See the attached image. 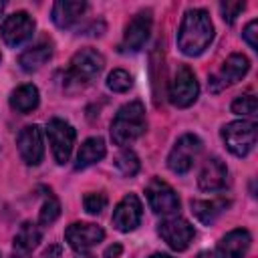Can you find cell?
Wrapping results in <instances>:
<instances>
[{
	"label": "cell",
	"mask_w": 258,
	"mask_h": 258,
	"mask_svg": "<svg viewBox=\"0 0 258 258\" xmlns=\"http://www.w3.org/2000/svg\"><path fill=\"white\" fill-rule=\"evenodd\" d=\"M214 38V24L210 14L202 8H191L183 14V20L177 30V48L185 56L202 54Z\"/></svg>",
	"instance_id": "obj_1"
},
{
	"label": "cell",
	"mask_w": 258,
	"mask_h": 258,
	"mask_svg": "<svg viewBox=\"0 0 258 258\" xmlns=\"http://www.w3.org/2000/svg\"><path fill=\"white\" fill-rule=\"evenodd\" d=\"M145 109L141 101L125 103L111 121V139L115 145L125 147L145 133Z\"/></svg>",
	"instance_id": "obj_2"
},
{
	"label": "cell",
	"mask_w": 258,
	"mask_h": 258,
	"mask_svg": "<svg viewBox=\"0 0 258 258\" xmlns=\"http://www.w3.org/2000/svg\"><path fill=\"white\" fill-rule=\"evenodd\" d=\"M105 67V58L95 48H81L73 54L69 69L64 73V83L75 89H83L85 85L93 83Z\"/></svg>",
	"instance_id": "obj_3"
},
{
	"label": "cell",
	"mask_w": 258,
	"mask_h": 258,
	"mask_svg": "<svg viewBox=\"0 0 258 258\" xmlns=\"http://www.w3.org/2000/svg\"><path fill=\"white\" fill-rule=\"evenodd\" d=\"M222 139L230 153L236 157H246L256 143V123L246 119L232 121L222 127Z\"/></svg>",
	"instance_id": "obj_4"
},
{
	"label": "cell",
	"mask_w": 258,
	"mask_h": 258,
	"mask_svg": "<svg viewBox=\"0 0 258 258\" xmlns=\"http://www.w3.org/2000/svg\"><path fill=\"white\" fill-rule=\"evenodd\" d=\"M169 101L171 105L185 109L189 105L196 103L198 95H200V85L196 81L194 71L187 64H179L173 73V79L169 81V89H167Z\"/></svg>",
	"instance_id": "obj_5"
},
{
	"label": "cell",
	"mask_w": 258,
	"mask_h": 258,
	"mask_svg": "<svg viewBox=\"0 0 258 258\" xmlns=\"http://www.w3.org/2000/svg\"><path fill=\"white\" fill-rule=\"evenodd\" d=\"M46 137H48L54 161L60 163V165L67 163L69 157H71L73 145H75V137H77L75 127L71 123H67L64 119L54 117L46 123Z\"/></svg>",
	"instance_id": "obj_6"
},
{
	"label": "cell",
	"mask_w": 258,
	"mask_h": 258,
	"mask_svg": "<svg viewBox=\"0 0 258 258\" xmlns=\"http://www.w3.org/2000/svg\"><path fill=\"white\" fill-rule=\"evenodd\" d=\"M200 151H202V139L198 135H194V133H185L173 143V147H171V151L167 155V167L173 173L183 175V173H187L191 169V165H194L196 157L200 155Z\"/></svg>",
	"instance_id": "obj_7"
},
{
	"label": "cell",
	"mask_w": 258,
	"mask_h": 258,
	"mask_svg": "<svg viewBox=\"0 0 258 258\" xmlns=\"http://www.w3.org/2000/svg\"><path fill=\"white\" fill-rule=\"evenodd\" d=\"M32 32H34V20L24 10L6 16L2 26H0V36H2L4 44L10 46V48H16V46L24 44L32 36Z\"/></svg>",
	"instance_id": "obj_8"
},
{
	"label": "cell",
	"mask_w": 258,
	"mask_h": 258,
	"mask_svg": "<svg viewBox=\"0 0 258 258\" xmlns=\"http://www.w3.org/2000/svg\"><path fill=\"white\" fill-rule=\"evenodd\" d=\"M159 236L167 242V246L175 252H183L187 250V246L191 244L194 240V226L185 220V218H179V216H167L159 228H157Z\"/></svg>",
	"instance_id": "obj_9"
},
{
	"label": "cell",
	"mask_w": 258,
	"mask_h": 258,
	"mask_svg": "<svg viewBox=\"0 0 258 258\" xmlns=\"http://www.w3.org/2000/svg\"><path fill=\"white\" fill-rule=\"evenodd\" d=\"M145 196H147L149 208H151L155 214L173 216V214L179 210V198H177V194L173 191V187H171L169 183H165V181L159 179V177H153V179L147 183Z\"/></svg>",
	"instance_id": "obj_10"
},
{
	"label": "cell",
	"mask_w": 258,
	"mask_h": 258,
	"mask_svg": "<svg viewBox=\"0 0 258 258\" xmlns=\"http://www.w3.org/2000/svg\"><path fill=\"white\" fill-rule=\"evenodd\" d=\"M105 238V230L97 224H89V222H75L64 230V240L67 244L79 252L85 254L89 252L93 246H97L99 242H103Z\"/></svg>",
	"instance_id": "obj_11"
},
{
	"label": "cell",
	"mask_w": 258,
	"mask_h": 258,
	"mask_svg": "<svg viewBox=\"0 0 258 258\" xmlns=\"http://www.w3.org/2000/svg\"><path fill=\"white\" fill-rule=\"evenodd\" d=\"M18 153L26 165H38L44 157V141L38 125H26L16 137Z\"/></svg>",
	"instance_id": "obj_12"
},
{
	"label": "cell",
	"mask_w": 258,
	"mask_h": 258,
	"mask_svg": "<svg viewBox=\"0 0 258 258\" xmlns=\"http://www.w3.org/2000/svg\"><path fill=\"white\" fill-rule=\"evenodd\" d=\"M141 216H143V206H141L139 198L135 194H127L115 206L111 222H113L115 230H119V232H131V230H135L139 226Z\"/></svg>",
	"instance_id": "obj_13"
},
{
	"label": "cell",
	"mask_w": 258,
	"mask_h": 258,
	"mask_svg": "<svg viewBox=\"0 0 258 258\" xmlns=\"http://www.w3.org/2000/svg\"><path fill=\"white\" fill-rule=\"evenodd\" d=\"M149 32H151V12L149 10H141L125 26L123 46L127 50H133V52L139 50V48H143V44L149 38Z\"/></svg>",
	"instance_id": "obj_14"
},
{
	"label": "cell",
	"mask_w": 258,
	"mask_h": 258,
	"mask_svg": "<svg viewBox=\"0 0 258 258\" xmlns=\"http://www.w3.org/2000/svg\"><path fill=\"white\" fill-rule=\"evenodd\" d=\"M250 244H252L250 232L244 228H236L218 242V248L214 254L216 258H246Z\"/></svg>",
	"instance_id": "obj_15"
},
{
	"label": "cell",
	"mask_w": 258,
	"mask_h": 258,
	"mask_svg": "<svg viewBox=\"0 0 258 258\" xmlns=\"http://www.w3.org/2000/svg\"><path fill=\"white\" fill-rule=\"evenodd\" d=\"M228 183V167L218 157H208L200 169L198 185L202 191H220Z\"/></svg>",
	"instance_id": "obj_16"
},
{
	"label": "cell",
	"mask_w": 258,
	"mask_h": 258,
	"mask_svg": "<svg viewBox=\"0 0 258 258\" xmlns=\"http://www.w3.org/2000/svg\"><path fill=\"white\" fill-rule=\"evenodd\" d=\"M87 10V4L81 0H58L52 4V22L58 28H71Z\"/></svg>",
	"instance_id": "obj_17"
},
{
	"label": "cell",
	"mask_w": 258,
	"mask_h": 258,
	"mask_svg": "<svg viewBox=\"0 0 258 258\" xmlns=\"http://www.w3.org/2000/svg\"><path fill=\"white\" fill-rule=\"evenodd\" d=\"M248 69H250V60H248L244 54L234 52V54H230V56L224 60L220 75L214 77V79L220 81V89H222V87H226V85H234V83L242 81L244 75L248 73Z\"/></svg>",
	"instance_id": "obj_18"
},
{
	"label": "cell",
	"mask_w": 258,
	"mask_h": 258,
	"mask_svg": "<svg viewBox=\"0 0 258 258\" xmlns=\"http://www.w3.org/2000/svg\"><path fill=\"white\" fill-rule=\"evenodd\" d=\"M38 101H40V95H38V89L32 83L20 85V87H16L10 93V107L16 113H30V111H34L38 107Z\"/></svg>",
	"instance_id": "obj_19"
},
{
	"label": "cell",
	"mask_w": 258,
	"mask_h": 258,
	"mask_svg": "<svg viewBox=\"0 0 258 258\" xmlns=\"http://www.w3.org/2000/svg\"><path fill=\"white\" fill-rule=\"evenodd\" d=\"M107 153V147H105V141L101 137H89L83 141L79 153H77V163H75V169H85L97 161H101Z\"/></svg>",
	"instance_id": "obj_20"
},
{
	"label": "cell",
	"mask_w": 258,
	"mask_h": 258,
	"mask_svg": "<svg viewBox=\"0 0 258 258\" xmlns=\"http://www.w3.org/2000/svg\"><path fill=\"white\" fill-rule=\"evenodd\" d=\"M50 56H52V46L48 42H40V44H34L30 48H26L18 56V64H20L22 71L32 73V71H38L40 67H44Z\"/></svg>",
	"instance_id": "obj_21"
},
{
	"label": "cell",
	"mask_w": 258,
	"mask_h": 258,
	"mask_svg": "<svg viewBox=\"0 0 258 258\" xmlns=\"http://www.w3.org/2000/svg\"><path fill=\"white\" fill-rule=\"evenodd\" d=\"M40 238H42L40 228L36 224H32V222H24L18 228L16 236H14V252L16 254H28V252H32L38 246Z\"/></svg>",
	"instance_id": "obj_22"
},
{
	"label": "cell",
	"mask_w": 258,
	"mask_h": 258,
	"mask_svg": "<svg viewBox=\"0 0 258 258\" xmlns=\"http://www.w3.org/2000/svg\"><path fill=\"white\" fill-rule=\"evenodd\" d=\"M228 208V202L218 198V200H191V212L202 224H212L216 218Z\"/></svg>",
	"instance_id": "obj_23"
},
{
	"label": "cell",
	"mask_w": 258,
	"mask_h": 258,
	"mask_svg": "<svg viewBox=\"0 0 258 258\" xmlns=\"http://www.w3.org/2000/svg\"><path fill=\"white\" fill-rule=\"evenodd\" d=\"M115 167L121 175L125 177H133L139 171V157L135 155V151L131 149H121L115 157Z\"/></svg>",
	"instance_id": "obj_24"
},
{
	"label": "cell",
	"mask_w": 258,
	"mask_h": 258,
	"mask_svg": "<svg viewBox=\"0 0 258 258\" xmlns=\"http://www.w3.org/2000/svg\"><path fill=\"white\" fill-rule=\"evenodd\" d=\"M58 216H60V202H58L56 196L48 194V196L44 198L42 206H40V212H38V224H42V226H50Z\"/></svg>",
	"instance_id": "obj_25"
},
{
	"label": "cell",
	"mask_w": 258,
	"mask_h": 258,
	"mask_svg": "<svg viewBox=\"0 0 258 258\" xmlns=\"http://www.w3.org/2000/svg\"><path fill=\"white\" fill-rule=\"evenodd\" d=\"M133 87V77L123 71V69H115L109 73L107 77V89L113 93H127Z\"/></svg>",
	"instance_id": "obj_26"
},
{
	"label": "cell",
	"mask_w": 258,
	"mask_h": 258,
	"mask_svg": "<svg viewBox=\"0 0 258 258\" xmlns=\"http://www.w3.org/2000/svg\"><path fill=\"white\" fill-rule=\"evenodd\" d=\"M256 109H258V101L252 93H246V95H240L232 101V113L236 115H244V117H252L256 115Z\"/></svg>",
	"instance_id": "obj_27"
},
{
	"label": "cell",
	"mask_w": 258,
	"mask_h": 258,
	"mask_svg": "<svg viewBox=\"0 0 258 258\" xmlns=\"http://www.w3.org/2000/svg\"><path fill=\"white\" fill-rule=\"evenodd\" d=\"M83 206H85V210H87L91 216H97V214H101V212L105 210V206H107V196H105L103 191H89V194H85V198H83Z\"/></svg>",
	"instance_id": "obj_28"
},
{
	"label": "cell",
	"mask_w": 258,
	"mask_h": 258,
	"mask_svg": "<svg viewBox=\"0 0 258 258\" xmlns=\"http://www.w3.org/2000/svg\"><path fill=\"white\" fill-rule=\"evenodd\" d=\"M244 8H246V4H244V2H222V4H220L222 18H224L228 24H232V22L238 18V14H240Z\"/></svg>",
	"instance_id": "obj_29"
},
{
	"label": "cell",
	"mask_w": 258,
	"mask_h": 258,
	"mask_svg": "<svg viewBox=\"0 0 258 258\" xmlns=\"http://www.w3.org/2000/svg\"><path fill=\"white\" fill-rule=\"evenodd\" d=\"M242 38L250 44V48L258 50V22H256V20H250V22L246 24V28H244V32H242Z\"/></svg>",
	"instance_id": "obj_30"
},
{
	"label": "cell",
	"mask_w": 258,
	"mask_h": 258,
	"mask_svg": "<svg viewBox=\"0 0 258 258\" xmlns=\"http://www.w3.org/2000/svg\"><path fill=\"white\" fill-rule=\"evenodd\" d=\"M121 252H123L121 244H111V246L105 250V258H119V256H121Z\"/></svg>",
	"instance_id": "obj_31"
},
{
	"label": "cell",
	"mask_w": 258,
	"mask_h": 258,
	"mask_svg": "<svg viewBox=\"0 0 258 258\" xmlns=\"http://www.w3.org/2000/svg\"><path fill=\"white\" fill-rule=\"evenodd\" d=\"M40 258H60V246H50V248H46Z\"/></svg>",
	"instance_id": "obj_32"
},
{
	"label": "cell",
	"mask_w": 258,
	"mask_h": 258,
	"mask_svg": "<svg viewBox=\"0 0 258 258\" xmlns=\"http://www.w3.org/2000/svg\"><path fill=\"white\" fill-rule=\"evenodd\" d=\"M198 258H216V254L210 252V250H202V252L198 254Z\"/></svg>",
	"instance_id": "obj_33"
},
{
	"label": "cell",
	"mask_w": 258,
	"mask_h": 258,
	"mask_svg": "<svg viewBox=\"0 0 258 258\" xmlns=\"http://www.w3.org/2000/svg\"><path fill=\"white\" fill-rule=\"evenodd\" d=\"M149 258H173V256H169V254H163V252H155V254H151Z\"/></svg>",
	"instance_id": "obj_34"
},
{
	"label": "cell",
	"mask_w": 258,
	"mask_h": 258,
	"mask_svg": "<svg viewBox=\"0 0 258 258\" xmlns=\"http://www.w3.org/2000/svg\"><path fill=\"white\" fill-rule=\"evenodd\" d=\"M77 258H93V256H91V254H87V252H85V254H79V256H77Z\"/></svg>",
	"instance_id": "obj_35"
},
{
	"label": "cell",
	"mask_w": 258,
	"mask_h": 258,
	"mask_svg": "<svg viewBox=\"0 0 258 258\" xmlns=\"http://www.w3.org/2000/svg\"><path fill=\"white\" fill-rule=\"evenodd\" d=\"M2 10H4V2H0V14H2Z\"/></svg>",
	"instance_id": "obj_36"
},
{
	"label": "cell",
	"mask_w": 258,
	"mask_h": 258,
	"mask_svg": "<svg viewBox=\"0 0 258 258\" xmlns=\"http://www.w3.org/2000/svg\"><path fill=\"white\" fill-rule=\"evenodd\" d=\"M0 60H2V54H0Z\"/></svg>",
	"instance_id": "obj_37"
}]
</instances>
